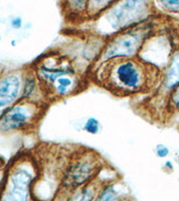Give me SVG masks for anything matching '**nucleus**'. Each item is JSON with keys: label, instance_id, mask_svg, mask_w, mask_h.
Wrapping results in <instances>:
<instances>
[{"label": "nucleus", "instance_id": "f257e3e1", "mask_svg": "<svg viewBox=\"0 0 179 201\" xmlns=\"http://www.w3.org/2000/svg\"><path fill=\"white\" fill-rule=\"evenodd\" d=\"M158 71L138 57L120 59L95 67L94 79L115 95L126 97L148 91L158 77Z\"/></svg>", "mask_w": 179, "mask_h": 201}, {"label": "nucleus", "instance_id": "f03ea898", "mask_svg": "<svg viewBox=\"0 0 179 201\" xmlns=\"http://www.w3.org/2000/svg\"><path fill=\"white\" fill-rule=\"evenodd\" d=\"M154 4L149 1H115L95 22L96 28L103 36L109 37L148 22Z\"/></svg>", "mask_w": 179, "mask_h": 201}, {"label": "nucleus", "instance_id": "7ed1b4c3", "mask_svg": "<svg viewBox=\"0 0 179 201\" xmlns=\"http://www.w3.org/2000/svg\"><path fill=\"white\" fill-rule=\"evenodd\" d=\"M39 176V166L32 158L17 159L7 172L0 201H36L33 188Z\"/></svg>", "mask_w": 179, "mask_h": 201}, {"label": "nucleus", "instance_id": "20e7f679", "mask_svg": "<svg viewBox=\"0 0 179 201\" xmlns=\"http://www.w3.org/2000/svg\"><path fill=\"white\" fill-rule=\"evenodd\" d=\"M150 37V29L145 22L106 39V43L102 47L94 68L115 60L138 57Z\"/></svg>", "mask_w": 179, "mask_h": 201}, {"label": "nucleus", "instance_id": "39448f33", "mask_svg": "<svg viewBox=\"0 0 179 201\" xmlns=\"http://www.w3.org/2000/svg\"><path fill=\"white\" fill-rule=\"evenodd\" d=\"M102 169V159L95 151H78L73 155L64 167L59 190L71 191L86 186L97 179Z\"/></svg>", "mask_w": 179, "mask_h": 201}, {"label": "nucleus", "instance_id": "423d86ee", "mask_svg": "<svg viewBox=\"0 0 179 201\" xmlns=\"http://www.w3.org/2000/svg\"><path fill=\"white\" fill-rule=\"evenodd\" d=\"M46 106L20 100L0 115V131L14 132L34 128L45 112Z\"/></svg>", "mask_w": 179, "mask_h": 201}, {"label": "nucleus", "instance_id": "0eeeda50", "mask_svg": "<svg viewBox=\"0 0 179 201\" xmlns=\"http://www.w3.org/2000/svg\"><path fill=\"white\" fill-rule=\"evenodd\" d=\"M38 79L44 88L46 93L57 78L66 74H75L77 71L71 62L60 55L52 57H45L37 62L36 66L32 68Z\"/></svg>", "mask_w": 179, "mask_h": 201}, {"label": "nucleus", "instance_id": "6e6552de", "mask_svg": "<svg viewBox=\"0 0 179 201\" xmlns=\"http://www.w3.org/2000/svg\"><path fill=\"white\" fill-rule=\"evenodd\" d=\"M22 74L9 72L0 75V115L21 100Z\"/></svg>", "mask_w": 179, "mask_h": 201}, {"label": "nucleus", "instance_id": "1a4fd4ad", "mask_svg": "<svg viewBox=\"0 0 179 201\" xmlns=\"http://www.w3.org/2000/svg\"><path fill=\"white\" fill-rule=\"evenodd\" d=\"M21 100L32 101L44 106H46L47 100H49L32 68L23 72L22 74Z\"/></svg>", "mask_w": 179, "mask_h": 201}, {"label": "nucleus", "instance_id": "9d476101", "mask_svg": "<svg viewBox=\"0 0 179 201\" xmlns=\"http://www.w3.org/2000/svg\"><path fill=\"white\" fill-rule=\"evenodd\" d=\"M93 201H132V196L121 180L113 179L100 183Z\"/></svg>", "mask_w": 179, "mask_h": 201}, {"label": "nucleus", "instance_id": "9b49d317", "mask_svg": "<svg viewBox=\"0 0 179 201\" xmlns=\"http://www.w3.org/2000/svg\"><path fill=\"white\" fill-rule=\"evenodd\" d=\"M81 80L78 74H66L56 80L47 91L49 99H60L76 93L80 89Z\"/></svg>", "mask_w": 179, "mask_h": 201}, {"label": "nucleus", "instance_id": "f8f14e48", "mask_svg": "<svg viewBox=\"0 0 179 201\" xmlns=\"http://www.w3.org/2000/svg\"><path fill=\"white\" fill-rule=\"evenodd\" d=\"M100 183L97 178L92 183L71 191L59 190L54 201H93Z\"/></svg>", "mask_w": 179, "mask_h": 201}, {"label": "nucleus", "instance_id": "ddd939ff", "mask_svg": "<svg viewBox=\"0 0 179 201\" xmlns=\"http://www.w3.org/2000/svg\"><path fill=\"white\" fill-rule=\"evenodd\" d=\"M179 85V50L175 51L162 73V89L171 93ZM168 94V95H169Z\"/></svg>", "mask_w": 179, "mask_h": 201}, {"label": "nucleus", "instance_id": "4468645a", "mask_svg": "<svg viewBox=\"0 0 179 201\" xmlns=\"http://www.w3.org/2000/svg\"><path fill=\"white\" fill-rule=\"evenodd\" d=\"M115 1H89L88 2V18L97 19L106 10L110 7Z\"/></svg>", "mask_w": 179, "mask_h": 201}, {"label": "nucleus", "instance_id": "2eb2a0df", "mask_svg": "<svg viewBox=\"0 0 179 201\" xmlns=\"http://www.w3.org/2000/svg\"><path fill=\"white\" fill-rule=\"evenodd\" d=\"M88 2L89 1H68L63 3L65 5L66 12L70 15H85L88 18Z\"/></svg>", "mask_w": 179, "mask_h": 201}, {"label": "nucleus", "instance_id": "dca6fc26", "mask_svg": "<svg viewBox=\"0 0 179 201\" xmlns=\"http://www.w3.org/2000/svg\"><path fill=\"white\" fill-rule=\"evenodd\" d=\"M102 128L103 127L100 120L94 116L89 117L84 122L82 126V130L91 135H98L102 130Z\"/></svg>", "mask_w": 179, "mask_h": 201}, {"label": "nucleus", "instance_id": "f3484780", "mask_svg": "<svg viewBox=\"0 0 179 201\" xmlns=\"http://www.w3.org/2000/svg\"><path fill=\"white\" fill-rule=\"evenodd\" d=\"M159 7L163 10L171 12V13H179V0H162L158 1L156 3Z\"/></svg>", "mask_w": 179, "mask_h": 201}, {"label": "nucleus", "instance_id": "a211bd4d", "mask_svg": "<svg viewBox=\"0 0 179 201\" xmlns=\"http://www.w3.org/2000/svg\"><path fill=\"white\" fill-rule=\"evenodd\" d=\"M168 107L173 112L179 113V85L168 95Z\"/></svg>", "mask_w": 179, "mask_h": 201}, {"label": "nucleus", "instance_id": "6ab92c4d", "mask_svg": "<svg viewBox=\"0 0 179 201\" xmlns=\"http://www.w3.org/2000/svg\"><path fill=\"white\" fill-rule=\"evenodd\" d=\"M154 154L158 158H167L170 155V148L163 143H158L154 148Z\"/></svg>", "mask_w": 179, "mask_h": 201}, {"label": "nucleus", "instance_id": "aec40b11", "mask_svg": "<svg viewBox=\"0 0 179 201\" xmlns=\"http://www.w3.org/2000/svg\"><path fill=\"white\" fill-rule=\"evenodd\" d=\"M11 26L15 30L21 29L22 27V19L20 16H14L11 20Z\"/></svg>", "mask_w": 179, "mask_h": 201}, {"label": "nucleus", "instance_id": "412c9836", "mask_svg": "<svg viewBox=\"0 0 179 201\" xmlns=\"http://www.w3.org/2000/svg\"><path fill=\"white\" fill-rule=\"evenodd\" d=\"M163 168L166 169V172H169V173L175 170V166H174V164L171 160H166L163 164Z\"/></svg>", "mask_w": 179, "mask_h": 201}, {"label": "nucleus", "instance_id": "4be33fe9", "mask_svg": "<svg viewBox=\"0 0 179 201\" xmlns=\"http://www.w3.org/2000/svg\"><path fill=\"white\" fill-rule=\"evenodd\" d=\"M6 174L7 172H0V193L4 188V184H5V180H6Z\"/></svg>", "mask_w": 179, "mask_h": 201}, {"label": "nucleus", "instance_id": "5701e85b", "mask_svg": "<svg viewBox=\"0 0 179 201\" xmlns=\"http://www.w3.org/2000/svg\"><path fill=\"white\" fill-rule=\"evenodd\" d=\"M15 43H16V42H15L14 40H12V46H13V47H14V46H15Z\"/></svg>", "mask_w": 179, "mask_h": 201}, {"label": "nucleus", "instance_id": "b1692460", "mask_svg": "<svg viewBox=\"0 0 179 201\" xmlns=\"http://www.w3.org/2000/svg\"><path fill=\"white\" fill-rule=\"evenodd\" d=\"M0 40H1V35H0Z\"/></svg>", "mask_w": 179, "mask_h": 201}, {"label": "nucleus", "instance_id": "393cba45", "mask_svg": "<svg viewBox=\"0 0 179 201\" xmlns=\"http://www.w3.org/2000/svg\"><path fill=\"white\" fill-rule=\"evenodd\" d=\"M178 184H179V178H178Z\"/></svg>", "mask_w": 179, "mask_h": 201}]
</instances>
